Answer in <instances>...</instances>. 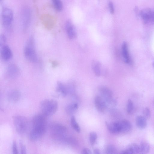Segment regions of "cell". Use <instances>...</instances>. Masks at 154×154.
Returning <instances> with one entry per match:
<instances>
[{"label":"cell","mask_w":154,"mask_h":154,"mask_svg":"<svg viewBox=\"0 0 154 154\" xmlns=\"http://www.w3.org/2000/svg\"><path fill=\"white\" fill-rule=\"evenodd\" d=\"M78 106L76 103H72L68 105L66 108V112L69 115H72L76 112Z\"/></svg>","instance_id":"obj_21"},{"label":"cell","mask_w":154,"mask_h":154,"mask_svg":"<svg viewBox=\"0 0 154 154\" xmlns=\"http://www.w3.org/2000/svg\"><path fill=\"white\" fill-rule=\"evenodd\" d=\"M65 28L68 38L70 39L75 38L77 36V33L74 26L70 20H68L65 25Z\"/></svg>","instance_id":"obj_10"},{"label":"cell","mask_w":154,"mask_h":154,"mask_svg":"<svg viewBox=\"0 0 154 154\" xmlns=\"http://www.w3.org/2000/svg\"><path fill=\"white\" fill-rule=\"evenodd\" d=\"M105 123L108 130L111 133L117 134L120 132V127L119 122L110 123L106 122Z\"/></svg>","instance_id":"obj_11"},{"label":"cell","mask_w":154,"mask_h":154,"mask_svg":"<svg viewBox=\"0 0 154 154\" xmlns=\"http://www.w3.org/2000/svg\"><path fill=\"white\" fill-rule=\"evenodd\" d=\"M1 17L4 26L7 28H10L14 17L13 13L11 9L8 8H3L2 12Z\"/></svg>","instance_id":"obj_6"},{"label":"cell","mask_w":154,"mask_h":154,"mask_svg":"<svg viewBox=\"0 0 154 154\" xmlns=\"http://www.w3.org/2000/svg\"><path fill=\"white\" fill-rule=\"evenodd\" d=\"M46 117L42 114H36L33 117L32 128L29 134V138L31 141L38 140L45 134L46 129Z\"/></svg>","instance_id":"obj_1"},{"label":"cell","mask_w":154,"mask_h":154,"mask_svg":"<svg viewBox=\"0 0 154 154\" xmlns=\"http://www.w3.org/2000/svg\"><path fill=\"white\" fill-rule=\"evenodd\" d=\"M12 152L13 154H17L18 153V148L16 142L14 140L12 145Z\"/></svg>","instance_id":"obj_30"},{"label":"cell","mask_w":154,"mask_h":154,"mask_svg":"<svg viewBox=\"0 0 154 154\" xmlns=\"http://www.w3.org/2000/svg\"><path fill=\"white\" fill-rule=\"evenodd\" d=\"M153 11L147 8L140 11L139 15L141 17L144 24L152 22Z\"/></svg>","instance_id":"obj_7"},{"label":"cell","mask_w":154,"mask_h":154,"mask_svg":"<svg viewBox=\"0 0 154 154\" xmlns=\"http://www.w3.org/2000/svg\"><path fill=\"white\" fill-rule=\"evenodd\" d=\"M50 129L52 137L57 140H62L64 139L67 131L66 127L63 125L54 122L50 125Z\"/></svg>","instance_id":"obj_3"},{"label":"cell","mask_w":154,"mask_h":154,"mask_svg":"<svg viewBox=\"0 0 154 154\" xmlns=\"http://www.w3.org/2000/svg\"><path fill=\"white\" fill-rule=\"evenodd\" d=\"M24 54L26 59L32 62L37 60V56L34 46L33 41L30 40L25 48Z\"/></svg>","instance_id":"obj_5"},{"label":"cell","mask_w":154,"mask_h":154,"mask_svg":"<svg viewBox=\"0 0 154 154\" xmlns=\"http://www.w3.org/2000/svg\"><path fill=\"white\" fill-rule=\"evenodd\" d=\"M7 73L10 77L14 78L18 75L19 73V70L18 67L15 64H11L8 66Z\"/></svg>","instance_id":"obj_16"},{"label":"cell","mask_w":154,"mask_h":154,"mask_svg":"<svg viewBox=\"0 0 154 154\" xmlns=\"http://www.w3.org/2000/svg\"><path fill=\"white\" fill-rule=\"evenodd\" d=\"M40 106L42 114L47 117L53 115L58 108V103L55 100L46 99L42 100Z\"/></svg>","instance_id":"obj_2"},{"label":"cell","mask_w":154,"mask_h":154,"mask_svg":"<svg viewBox=\"0 0 154 154\" xmlns=\"http://www.w3.org/2000/svg\"><path fill=\"white\" fill-rule=\"evenodd\" d=\"M20 96V91L17 90H14L10 92L8 95V98L10 102L16 103L19 100Z\"/></svg>","instance_id":"obj_17"},{"label":"cell","mask_w":154,"mask_h":154,"mask_svg":"<svg viewBox=\"0 0 154 154\" xmlns=\"http://www.w3.org/2000/svg\"><path fill=\"white\" fill-rule=\"evenodd\" d=\"M120 127V132L126 133L130 131L132 129V126L128 120L123 119L119 122Z\"/></svg>","instance_id":"obj_12"},{"label":"cell","mask_w":154,"mask_h":154,"mask_svg":"<svg viewBox=\"0 0 154 154\" xmlns=\"http://www.w3.org/2000/svg\"><path fill=\"white\" fill-rule=\"evenodd\" d=\"M13 122L16 130L18 133L22 134L27 131L29 122L26 117L20 115L15 116L13 117Z\"/></svg>","instance_id":"obj_4"},{"label":"cell","mask_w":154,"mask_h":154,"mask_svg":"<svg viewBox=\"0 0 154 154\" xmlns=\"http://www.w3.org/2000/svg\"><path fill=\"white\" fill-rule=\"evenodd\" d=\"M71 124L72 127L75 131L78 132H80L81 131L80 127L74 116H72L71 117Z\"/></svg>","instance_id":"obj_25"},{"label":"cell","mask_w":154,"mask_h":154,"mask_svg":"<svg viewBox=\"0 0 154 154\" xmlns=\"http://www.w3.org/2000/svg\"><path fill=\"white\" fill-rule=\"evenodd\" d=\"M6 37L4 35H2L0 36V45H3L6 42Z\"/></svg>","instance_id":"obj_34"},{"label":"cell","mask_w":154,"mask_h":154,"mask_svg":"<svg viewBox=\"0 0 154 154\" xmlns=\"http://www.w3.org/2000/svg\"><path fill=\"white\" fill-rule=\"evenodd\" d=\"M56 89L57 91L63 96H65L68 92L67 88L60 82L57 83Z\"/></svg>","instance_id":"obj_20"},{"label":"cell","mask_w":154,"mask_h":154,"mask_svg":"<svg viewBox=\"0 0 154 154\" xmlns=\"http://www.w3.org/2000/svg\"><path fill=\"white\" fill-rule=\"evenodd\" d=\"M1 55L2 59L5 60L10 59L12 56L11 51L7 45H4L2 48Z\"/></svg>","instance_id":"obj_15"},{"label":"cell","mask_w":154,"mask_h":154,"mask_svg":"<svg viewBox=\"0 0 154 154\" xmlns=\"http://www.w3.org/2000/svg\"><path fill=\"white\" fill-rule=\"evenodd\" d=\"M140 146L136 143L131 144L125 150L121 152L122 154H132L140 153Z\"/></svg>","instance_id":"obj_14"},{"label":"cell","mask_w":154,"mask_h":154,"mask_svg":"<svg viewBox=\"0 0 154 154\" xmlns=\"http://www.w3.org/2000/svg\"><path fill=\"white\" fill-rule=\"evenodd\" d=\"M92 66L94 72L97 76H100L101 74V65L98 61H93L92 63Z\"/></svg>","instance_id":"obj_22"},{"label":"cell","mask_w":154,"mask_h":154,"mask_svg":"<svg viewBox=\"0 0 154 154\" xmlns=\"http://www.w3.org/2000/svg\"><path fill=\"white\" fill-rule=\"evenodd\" d=\"M140 153L147 154L149 151L150 147L149 144L146 142H142L140 146Z\"/></svg>","instance_id":"obj_23"},{"label":"cell","mask_w":154,"mask_h":154,"mask_svg":"<svg viewBox=\"0 0 154 154\" xmlns=\"http://www.w3.org/2000/svg\"><path fill=\"white\" fill-rule=\"evenodd\" d=\"M94 154H100V151L98 149H95L94 150Z\"/></svg>","instance_id":"obj_35"},{"label":"cell","mask_w":154,"mask_h":154,"mask_svg":"<svg viewBox=\"0 0 154 154\" xmlns=\"http://www.w3.org/2000/svg\"><path fill=\"white\" fill-rule=\"evenodd\" d=\"M19 144L20 149V153L23 154H26V150L24 145L21 141H20Z\"/></svg>","instance_id":"obj_31"},{"label":"cell","mask_w":154,"mask_h":154,"mask_svg":"<svg viewBox=\"0 0 154 154\" xmlns=\"http://www.w3.org/2000/svg\"><path fill=\"white\" fill-rule=\"evenodd\" d=\"M2 1H3V0H0V2L1 3H2Z\"/></svg>","instance_id":"obj_37"},{"label":"cell","mask_w":154,"mask_h":154,"mask_svg":"<svg viewBox=\"0 0 154 154\" xmlns=\"http://www.w3.org/2000/svg\"><path fill=\"white\" fill-rule=\"evenodd\" d=\"M143 116L146 119H149L151 116V112L149 108L146 107L143 110Z\"/></svg>","instance_id":"obj_29"},{"label":"cell","mask_w":154,"mask_h":154,"mask_svg":"<svg viewBox=\"0 0 154 154\" xmlns=\"http://www.w3.org/2000/svg\"><path fill=\"white\" fill-rule=\"evenodd\" d=\"M94 103L96 108L98 111L103 112L106 111L107 105L105 100L101 96L97 95L95 97Z\"/></svg>","instance_id":"obj_8"},{"label":"cell","mask_w":154,"mask_h":154,"mask_svg":"<svg viewBox=\"0 0 154 154\" xmlns=\"http://www.w3.org/2000/svg\"><path fill=\"white\" fill-rule=\"evenodd\" d=\"M54 9L57 11H60L63 8V4L61 0H52Z\"/></svg>","instance_id":"obj_24"},{"label":"cell","mask_w":154,"mask_h":154,"mask_svg":"<svg viewBox=\"0 0 154 154\" xmlns=\"http://www.w3.org/2000/svg\"><path fill=\"white\" fill-rule=\"evenodd\" d=\"M134 110V106L133 102L130 99H128L127 105V111L129 114L132 113Z\"/></svg>","instance_id":"obj_26"},{"label":"cell","mask_w":154,"mask_h":154,"mask_svg":"<svg viewBox=\"0 0 154 154\" xmlns=\"http://www.w3.org/2000/svg\"><path fill=\"white\" fill-rule=\"evenodd\" d=\"M99 91L101 96L104 99L106 103L111 102L113 99L112 92L109 88L102 87L100 88Z\"/></svg>","instance_id":"obj_9"},{"label":"cell","mask_w":154,"mask_h":154,"mask_svg":"<svg viewBox=\"0 0 154 154\" xmlns=\"http://www.w3.org/2000/svg\"><path fill=\"white\" fill-rule=\"evenodd\" d=\"M153 65H154V63H153Z\"/></svg>","instance_id":"obj_38"},{"label":"cell","mask_w":154,"mask_h":154,"mask_svg":"<svg viewBox=\"0 0 154 154\" xmlns=\"http://www.w3.org/2000/svg\"><path fill=\"white\" fill-rule=\"evenodd\" d=\"M146 120L143 116H137L136 118V123L137 127L141 129H145L147 125Z\"/></svg>","instance_id":"obj_18"},{"label":"cell","mask_w":154,"mask_h":154,"mask_svg":"<svg viewBox=\"0 0 154 154\" xmlns=\"http://www.w3.org/2000/svg\"><path fill=\"white\" fill-rule=\"evenodd\" d=\"M97 138V134L94 132H91L89 134V140L90 144L93 146L95 144Z\"/></svg>","instance_id":"obj_27"},{"label":"cell","mask_w":154,"mask_h":154,"mask_svg":"<svg viewBox=\"0 0 154 154\" xmlns=\"http://www.w3.org/2000/svg\"><path fill=\"white\" fill-rule=\"evenodd\" d=\"M152 22H154V11H153V12Z\"/></svg>","instance_id":"obj_36"},{"label":"cell","mask_w":154,"mask_h":154,"mask_svg":"<svg viewBox=\"0 0 154 154\" xmlns=\"http://www.w3.org/2000/svg\"></svg>","instance_id":"obj_39"},{"label":"cell","mask_w":154,"mask_h":154,"mask_svg":"<svg viewBox=\"0 0 154 154\" xmlns=\"http://www.w3.org/2000/svg\"><path fill=\"white\" fill-rule=\"evenodd\" d=\"M116 152V147L112 145H109L106 147V154H115Z\"/></svg>","instance_id":"obj_28"},{"label":"cell","mask_w":154,"mask_h":154,"mask_svg":"<svg viewBox=\"0 0 154 154\" xmlns=\"http://www.w3.org/2000/svg\"><path fill=\"white\" fill-rule=\"evenodd\" d=\"M122 54L125 61L127 63H130L131 62L128 45L126 42H124L122 46Z\"/></svg>","instance_id":"obj_19"},{"label":"cell","mask_w":154,"mask_h":154,"mask_svg":"<svg viewBox=\"0 0 154 154\" xmlns=\"http://www.w3.org/2000/svg\"><path fill=\"white\" fill-rule=\"evenodd\" d=\"M109 10L110 13L113 14L114 13V9L113 3L111 1H109L108 3Z\"/></svg>","instance_id":"obj_32"},{"label":"cell","mask_w":154,"mask_h":154,"mask_svg":"<svg viewBox=\"0 0 154 154\" xmlns=\"http://www.w3.org/2000/svg\"><path fill=\"white\" fill-rule=\"evenodd\" d=\"M81 153L82 154H92V152L89 149L85 148L82 150Z\"/></svg>","instance_id":"obj_33"},{"label":"cell","mask_w":154,"mask_h":154,"mask_svg":"<svg viewBox=\"0 0 154 154\" xmlns=\"http://www.w3.org/2000/svg\"><path fill=\"white\" fill-rule=\"evenodd\" d=\"M22 20L23 26L27 27L30 22L31 13L29 9L27 7L24 8L22 12Z\"/></svg>","instance_id":"obj_13"}]
</instances>
